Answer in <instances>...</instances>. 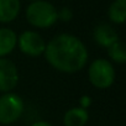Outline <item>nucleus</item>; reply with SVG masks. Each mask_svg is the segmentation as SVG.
<instances>
[{
    "mask_svg": "<svg viewBox=\"0 0 126 126\" xmlns=\"http://www.w3.org/2000/svg\"><path fill=\"white\" fill-rule=\"evenodd\" d=\"M49 64L63 73H76L83 69L88 62V49L76 36L62 33L53 37L43 52Z\"/></svg>",
    "mask_w": 126,
    "mask_h": 126,
    "instance_id": "1",
    "label": "nucleus"
},
{
    "mask_svg": "<svg viewBox=\"0 0 126 126\" xmlns=\"http://www.w3.org/2000/svg\"><path fill=\"white\" fill-rule=\"evenodd\" d=\"M88 76L90 83L98 89H108L112 85L115 80V69L112 64L104 58L95 59L89 69Z\"/></svg>",
    "mask_w": 126,
    "mask_h": 126,
    "instance_id": "3",
    "label": "nucleus"
},
{
    "mask_svg": "<svg viewBox=\"0 0 126 126\" xmlns=\"http://www.w3.org/2000/svg\"><path fill=\"white\" fill-rule=\"evenodd\" d=\"M31 1H37V0H31Z\"/></svg>",
    "mask_w": 126,
    "mask_h": 126,
    "instance_id": "15",
    "label": "nucleus"
},
{
    "mask_svg": "<svg viewBox=\"0 0 126 126\" xmlns=\"http://www.w3.org/2000/svg\"><path fill=\"white\" fill-rule=\"evenodd\" d=\"M17 45L16 33L8 27H0V57L11 53Z\"/></svg>",
    "mask_w": 126,
    "mask_h": 126,
    "instance_id": "9",
    "label": "nucleus"
},
{
    "mask_svg": "<svg viewBox=\"0 0 126 126\" xmlns=\"http://www.w3.org/2000/svg\"><path fill=\"white\" fill-rule=\"evenodd\" d=\"M122 1H126V0H122Z\"/></svg>",
    "mask_w": 126,
    "mask_h": 126,
    "instance_id": "16",
    "label": "nucleus"
},
{
    "mask_svg": "<svg viewBox=\"0 0 126 126\" xmlns=\"http://www.w3.org/2000/svg\"><path fill=\"white\" fill-rule=\"evenodd\" d=\"M22 112L24 101L17 94L9 92L0 96V124H13L20 119Z\"/></svg>",
    "mask_w": 126,
    "mask_h": 126,
    "instance_id": "4",
    "label": "nucleus"
},
{
    "mask_svg": "<svg viewBox=\"0 0 126 126\" xmlns=\"http://www.w3.org/2000/svg\"><path fill=\"white\" fill-rule=\"evenodd\" d=\"M17 45L22 53L31 57H38L43 54L46 48V42L43 37L35 31L22 32L17 38Z\"/></svg>",
    "mask_w": 126,
    "mask_h": 126,
    "instance_id": "5",
    "label": "nucleus"
},
{
    "mask_svg": "<svg viewBox=\"0 0 126 126\" xmlns=\"http://www.w3.org/2000/svg\"><path fill=\"white\" fill-rule=\"evenodd\" d=\"M31 126H52V125L47 121H37V122H33Z\"/></svg>",
    "mask_w": 126,
    "mask_h": 126,
    "instance_id": "14",
    "label": "nucleus"
},
{
    "mask_svg": "<svg viewBox=\"0 0 126 126\" xmlns=\"http://www.w3.org/2000/svg\"><path fill=\"white\" fill-rule=\"evenodd\" d=\"M94 40H95V42L99 46L108 48L114 42L119 41V35H117L116 30L111 25L100 24L94 30Z\"/></svg>",
    "mask_w": 126,
    "mask_h": 126,
    "instance_id": "7",
    "label": "nucleus"
},
{
    "mask_svg": "<svg viewBox=\"0 0 126 126\" xmlns=\"http://www.w3.org/2000/svg\"><path fill=\"white\" fill-rule=\"evenodd\" d=\"M26 19L30 25L38 29H48L53 26L57 20V9L48 1L37 0L32 1L26 9Z\"/></svg>",
    "mask_w": 126,
    "mask_h": 126,
    "instance_id": "2",
    "label": "nucleus"
},
{
    "mask_svg": "<svg viewBox=\"0 0 126 126\" xmlns=\"http://www.w3.org/2000/svg\"><path fill=\"white\" fill-rule=\"evenodd\" d=\"M20 0H0V22L8 24L14 21L20 13Z\"/></svg>",
    "mask_w": 126,
    "mask_h": 126,
    "instance_id": "8",
    "label": "nucleus"
},
{
    "mask_svg": "<svg viewBox=\"0 0 126 126\" xmlns=\"http://www.w3.org/2000/svg\"><path fill=\"white\" fill-rule=\"evenodd\" d=\"M109 19L115 24H124L126 20V1L115 0L109 8Z\"/></svg>",
    "mask_w": 126,
    "mask_h": 126,
    "instance_id": "11",
    "label": "nucleus"
},
{
    "mask_svg": "<svg viewBox=\"0 0 126 126\" xmlns=\"http://www.w3.org/2000/svg\"><path fill=\"white\" fill-rule=\"evenodd\" d=\"M19 83V72L15 63L0 57V92L9 93Z\"/></svg>",
    "mask_w": 126,
    "mask_h": 126,
    "instance_id": "6",
    "label": "nucleus"
},
{
    "mask_svg": "<svg viewBox=\"0 0 126 126\" xmlns=\"http://www.w3.org/2000/svg\"><path fill=\"white\" fill-rule=\"evenodd\" d=\"M89 114L84 108H72L63 116L64 126H84L88 122Z\"/></svg>",
    "mask_w": 126,
    "mask_h": 126,
    "instance_id": "10",
    "label": "nucleus"
},
{
    "mask_svg": "<svg viewBox=\"0 0 126 126\" xmlns=\"http://www.w3.org/2000/svg\"><path fill=\"white\" fill-rule=\"evenodd\" d=\"M57 16H58L59 20L67 22V21H71V20H72V17H73V11H72L69 8H62L59 11H57Z\"/></svg>",
    "mask_w": 126,
    "mask_h": 126,
    "instance_id": "13",
    "label": "nucleus"
},
{
    "mask_svg": "<svg viewBox=\"0 0 126 126\" xmlns=\"http://www.w3.org/2000/svg\"><path fill=\"white\" fill-rule=\"evenodd\" d=\"M108 53H109V57L116 63L126 62V48L121 41H116L111 46H109Z\"/></svg>",
    "mask_w": 126,
    "mask_h": 126,
    "instance_id": "12",
    "label": "nucleus"
}]
</instances>
